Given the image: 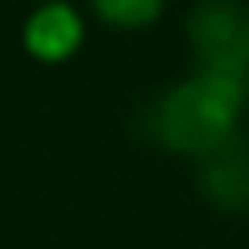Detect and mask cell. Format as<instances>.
Instances as JSON below:
<instances>
[{
  "instance_id": "obj_4",
  "label": "cell",
  "mask_w": 249,
  "mask_h": 249,
  "mask_svg": "<svg viewBox=\"0 0 249 249\" xmlns=\"http://www.w3.org/2000/svg\"><path fill=\"white\" fill-rule=\"evenodd\" d=\"M79 37H83V25L67 4H46V9H37L34 21H29V29H25V46L46 62H62L79 46Z\"/></svg>"
},
{
  "instance_id": "obj_1",
  "label": "cell",
  "mask_w": 249,
  "mask_h": 249,
  "mask_svg": "<svg viewBox=\"0 0 249 249\" xmlns=\"http://www.w3.org/2000/svg\"><path fill=\"white\" fill-rule=\"evenodd\" d=\"M241 112V79L220 71H204L178 83L158 108V137L178 154L204 158L208 150L232 137Z\"/></svg>"
},
{
  "instance_id": "obj_2",
  "label": "cell",
  "mask_w": 249,
  "mask_h": 249,
  "mask_svg": "<svg viewBox=\"0 0 249 249\" xmlns=\"http://www.w3.org/2000/svg\"><path fill=\"white\" fill-rule=\"evenodd\" d=\"M187 37L204 71L237 79L249 71V9L241 0H199L187 17Z\"/></svg>"
},
{
  "instance_id": "obj_5",
  "label": "cell",
  "mask_w": 249,
  "mask_h": 249,
  "mask_svg": "<svg viewBox=\"0 0 249 249\" xmlns=\"http://www.w3.org/2000/svg\"><path fill=\"white\" fill-rule=\"evenodd\" d=\"M96 13L108 25L121 29H142L162 13V0H96Z\"/></svg>"
},
{
  "instance_id": "obj_3",
  "label": "cell",
  "mask_w": 249,
  "mask_h": 249,
  "mask_svg": "<svg viewBox=\"0 0 249 249\" xmlns=\"http://www.w3.org/2000/svg\"><path fill=\"white\" fill-rule=\"evenodd\" d=\"M199 191L220 212L249 208V137L232 133L199 158Z\"/></svg>"
}]
</instances>
